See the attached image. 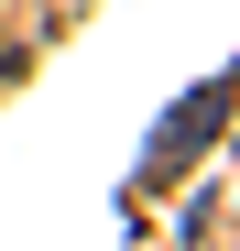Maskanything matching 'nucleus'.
<instances>
[{"label": "nucleus", "instance_id": "1", "mask_svg": "<svg viewBox=\"0 0 240 251\" xmlns=\"http://www.w3.org/2000/svg\"><path fill=\"white\" fill-rule=\"evenodd\" d=\"M218 109H229V88H218V76H208V88H196L175 120H164V131H153V175H164V164H196V153H208V131H218Z\"/></svg>", "mask_w": 240, "mask_h": 251}]
</instances>
